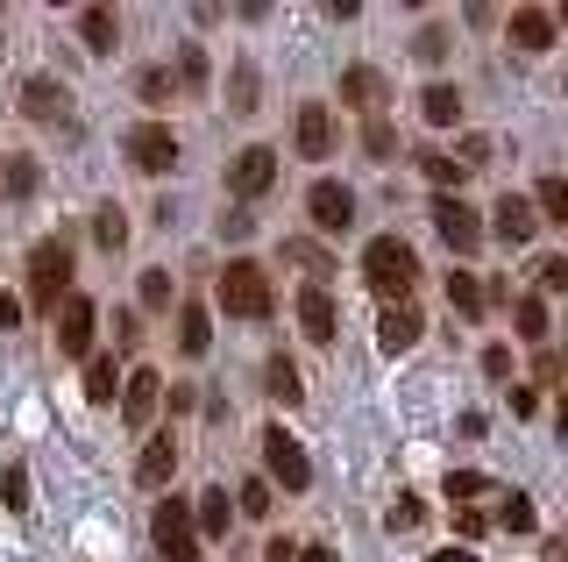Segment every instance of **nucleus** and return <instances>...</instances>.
<instances>
[{"label": "nucleus", "instance_id": "1", "mask_svg": "<svg viewBox=\"0 0 568 562\" xmlns=\"http://www.w3.org/2000/svg\"><path fill=\"white\" fill-rule=\"evenodd\" d=\"M363 278H369V292L390 307V300H405V292L419 285V257H413V242L405 235H369V250H363Z\"/></svg>", "mask_w": 568, "mask_h": 562}, {"label": "nucleus", "instance_id": "2", "mask_svg": "<svg viewBox=\"0 0 568 562\" xmlns=\"http://www.w3.org/2000/svg\"><path fill=\"white\" fill-rule=\"evenodd\" d=\"M71 271H79V263H71V242L64 235L36 242V250H29V307L36 313H58L71 300Z\"/></svg>", "mask_w": 568, "mask_h": 562}, {"label": "nucleus", "instance_id": "3", "mask_svg": "<svg viewBox=\"0 0 568 562\" xmlns=\"http://www.w3.org/2000/svg\"><path fill=\"white\" fill-rule=\"evenodd\" d=\"M221 307L227 321H271V278H263V263H227L221 271Z\"/></svg>", "mask_w": 568, "mask_h": 562}, {"label": "nucleus", "instance_id": "4", "mask_svg": "<svg viewBox=\"0 0 568 562\" xmlns=\"http://www.w3.org/2000/svg\"><path fill=\"white\" fill-rule=\"evenodd\" d=\"M150 534H156V555H164V562H200V526H192V505L178 499V491L156 499Z\"/></svg>", "mask_w": 568, "mask_h": 562}, {"label": "nucleus", "instance_id": "5", "mask_svg": "<svg viewBox=\"0 0 568 562\" xmlns=\"http://www.w3.org/2000/svg\"><path fill=\"white\" fill-rule=\"evenodd\" d=\"M263 478H271V491H313V455L298 449V434L263 428Z\"/></svg>", "mask_w": 568, "mask_h": 562}, {"label": "nucleus", "instance_id": "6", "mask_svg": "<svg viewBox=\"0 0 568 562\" xmlns=\"http://www.w3.org/2000/svg\"><path fill=\"white\" fill-rule=\"evenodd\" d=\"M434 228H440V242H448L455 257H476V250H484V214H476L462 192H440V200H434Z\"/></svg>", "mask_w": 568, "mask_h": 562}, {"label": "nucleus", "instance_id": "7", "mask_svg": "<svg viewBox=\"0 0 568 562\" xmlns=\"http://www.w3.org/2000/svg\"><path fill=\"white\" fill-rule=\"evenodd\" d=\"M50 321H58V357H93V328H100V307L85 300V292H71V300L50 313Z\"/></svg>", "mask_w": 568, "mask_h": 562}, {"label": "nucleus", "instance_id": "8", "mask_svg": "<svg viewBox=\"0 0 568 562\" xmlns=\"http://www.w3.org/2000/svg\"><path fill=\"white\" fill-rule=\"evenodd\" d=\"M271 185H277V150L271 143H248L235 164H227V192H235V200H263Z\"/></svg>", "mask_w": 568, "mask_h": 562}, {"label": "nucleus", "instance_id": "9", "mask_svg": "<svg viewBox=\"0 0 568 562\" xmlns=\"http://www.w3.org/2000/svg\"><path fill=\"white\" fill-rule=\"evenodd\" d=\"M129 164H135V171H150V179L178 164V136H171V121H135V129H129Z\"/></svg>", "mask_w": 568, "mask_h": 562}, {"label": "nucleus", "instance_id": "10", "mask_svg": "<svg viewBox=\"0 0 568 562\" xmlns=\"http://www.w3.org/2000/svg\"><path fill=\"white\" fill-rule=\"evenodd\" d=\"M306 214H313L320 235H348V228H355V192H348L342 179H320V185L306 192Z\"/></svg>", "mask_w": 568, "mask_h": 562}, {"label": "nucleus", "instance_id": "11", "mask_svg": "<svg viewBox=\"0 0 568 562\" xmlns=\"http://www.w3.org/2000/svg\"><path fill=\"white\" fill-rule=\"evenodd\" d=\"M156 407H164V378L156 371H121V420H129L135 434H150Z\"/></svg>", "mask_w": 568, "mask_h": 562}, {"label": "nucleus", "instance_id": "12", "mask_svg": "<svg viewBox=\"0 0 568 562\" xmlns=\"http://www.w3.org/2000/svg\"><path fill=\"white\" fill-rule=\"evenodd\" d=\"M419 335H426V313H419L413 300H390V307L377 313V349H384V357H405V349H419Z\"/></svg>", "mask_w": 568, "mask_h": 562}, {"label": "nucleus", "instance_id": "13", "mask_svg": "<svg viewBox=\"0 0 568 562\" xmlns=\"http://www.w3.org/2000/svg\"><path fill=\"white\" fill-rule=\"evenodd\" d=\"M384 93H390V86H384V72H377V64H348V72H342V108H355V114H384Z\"/></svg>", "mask_w": 568, "mask_h": 562}, {"label": "nucleus", "instance_id": "14", "mask_svg": "<svg viewBox=\"0 0 568 562\" xmlns=\"http://www.w3.org/2000/svg\"><path fill=\"white\" fill-rule=\"evenodd\" d=\"M298 157H306V164H327L334 157V114L320 108V100H306V108H298Z\"/></svg>", "mask_w": 568, "mask_h": 562}, {"label": "nucleus", "instance_id": "15", "mask_svg": "<svg viewBox=\"0 0 568 562\" xmlns=\"http://www.w3.org/2000/svg\"><path fill=\"white\" fill-rule=\"evenodd\" d=\"M505 37H511V50H555V14L547 8H511Z\"/></svg>", "mask_w": 568, "mask_h": 562}, {"label": "nucleus", "instance_id": "16", "mask_svg": "<svg viewBox=\"0 0 568 562\" xmlns=\"http://www.w3.org/2000/svg\"><path fill=\"white\" fill-rule=\"evenodd\" d=\"M490 228H497V242H505V250H526L540 221H532V207L519 200V192H505V200H497V214H490Z\"/></svg>", "mask_w": 568, "mask_h": 562}, {"label": "nucleus", "instance_id": "17", "mask_svg": "<svg viewBox=\"0 0 568 562\" xmlns=\"http://www.w3.org/2000/svg\"><path fill=\"white\" fill-rule=\"evenodd\" d=\"M298 328H306L313 342H334V328H342V313H334L327 285H306V292H298Z\"/></svg>", "mask_w": 568, "mask_h": 562}, {"label": "nucleus", "instance_id": "18", "mask_svg": "<svg viewBox=\"0 0 568 562\" xmlns=\"http://www.w3.org/2000/svg\"><path fill=\"white\" fill-rule=\"evenodd\" d=\"M79 43L93 50V58H114V43H121V14H114V8H79Z\"/></svg>", "mask_w": 568, "mask_h": 562}, {"label": "nucleus", "instance_id": "19", "mask_svg": "<svg viewBox=\"0 0 568 562\" xmlns=\"http://www.w3.org/2000/svg\"><path fill=\"white\" fill-rule=\"evenodd\" d=\"M171 470H178V442L171 434H150V442H142V455H135V484H171Z\"/></svg>", "mask_w": 568, "mask_h": 562}, {"label": "nucleus", "instance_id": "20", "mask_svg": "<svg viewBox=\"0 0 568 562\" xmlns=\"http://www.w3.org/2000/svg\"><path fill=\"white\" fill-rule=\"evenodd\" d=\"M206 349H213V313L206 307H178V357L200 363Z\"/></svg>", "mask_w": 568, "mask_h": 562}, {"label": "nucleus", "instance_id": "21", "mask_svg": "<svg viewBox=\"0 0 568 562\" xmlns=\"http://www.w3.org/2000/svg\"><path fill=\"white\" fill-rule=\"evenodd\" d=\"M192 526H200V541H221L227 526H235V499H227L221 484L200 491V505H192Z\"/></svg>", "mask_w": 568, "mask_h": 562}, {"label": "nucleus", "instance_id": "22", "mask_svg": "<svg viewBox=\"0 0 568 562\" xmlns=\"http://www.w3.org/2000/svg\"><path fill=\"white\" fill-rule=\"evenodd\" d=\"M71 108V100H64V79H43V72H36L29 86H22V114L29 121H58Z\"/></svg>", "mask_w": 568, "mask_h": 562}, {"label": "nucleus", "instance_id": "23", "mask_svg": "<svg viewBox=\"0 0 568 562\" xmlns=\"http://www.w3.org/2000/svg\"><path fill=\"white\" fill-rule=\"evenodd\" d=\"M263 392H271L277 407H298V399H306V378H298V363H292V357H271V363H263Z\"/></svg>", "mask_w": 568, "mask_h": 562}, {"label": "nucleus", "instance_id": "24", "mask_svg": "<svg viewBox=\"0 0 568 562\" xmlns=\"http://www.w3.org/2000/svg\"><path fill=\"white\" fill-rule=\"evenodd\" d=\"M419 114L434 121V129H455V121H462V93H455L448 79H434V86L419 93Z\"/></svg>", "mask_w": 568, "mask_h": 562}, {"label": "nucleus", "instance_id": "25", "mask_svg": "<svg viewBox=\"0 0 568 562\" xmlns=\"http://www.w3.org/2000/svg\"><path fill=\"white\" fill-rule=\"evenodd\" d=\"M36 185H43V171H36V157H29V150H14L8 164H0V192H8V200H29Z\"/></svg>", "mask_w": 568, "mask_h": 562}, {"label": "nucleus", "instance_id": "26", "mask_svg": "<svg viewBox=\"0 0 568 562\" xmlns=\"http://www.w3.org/2000/svg\"><path fill=\"white\" fill-rule=\"evenodd\" d=\"M511 328H519V342H532V349L547 342V328H555V321H547V300H540V292H526V300L511 307Z\"/></svg>", "mask_w": 568, "mask_h": 562}, {"label": "nucleus", "instance_id": "27", "mask_svg": "<svg viewBox=\"0 0 568 562\" xmlns=\"http://www.w3.org/2000/svg\"><path fill=\"white\" fill-rule=\"evenodd\" d=\"M114 392H121V363H114V357H85V399H93V407H106Z\"/></svg>", "mask_w": 568, "mask_h": 562}, {"label": "nucleus", "instance_id": "28", "mask_svg": "<svg viewBox=\"0 0 568 562\" xmlns=\"http://www.w3.org/2000/svg\"><path fill=\"white\" fill-rule=\"evenodd\" d=\"M526 207H532V221H568V179H540Z\"/></svg>", "mask_w": 568, "mask_h": 562}, {"label": "nucleus", "instance_id": "29", "mask_svg": "<svg viewBox=\"0 0 568 562\" xmlns=\"http://www.w3.org/2000/svg\"><path fill=\"white\" fill-rule=\"evenodd\" d=\"M93 242H100L106 257L129 250V214H121V207H100V214H93Z\"/></svg>", "mask_w": 568, "mask_h": 562}, {"label": "nucleus", "instance_id": "30", "mask_svg": "<svg viewBox=\"0 0 568 562\" xmlns=\"http://www.w3.org/2000/svg\"><path fill=\"white\" fill-rule=\"evenodd\" d=\"M135 300H142V307H150V313H164V307L178 300V285H171V271H164V263H150V271H142V285H135Z\"/></svg>", "mask_w": 568, "mask_h": 562}, {"label": "nucleus", "instance_id": "31", "mask_svg": "<svg viewBox=\"0 0 568 562\" xmlns=\"http://www.w3.org/2000/svg\"><path fill=\"white\" fill-rule=\"evenodd\" d=\"M271 499H277L271 478H242L235 484V513H248V520H271Z\"/></svg>", "mask_w": 568, "mask_h": 562}, {"label": "nucleus", "instance_id": "32", "mask_svg": "<svg viewBox=\"0 0 568 562\" xmlns=\"http://www.w3.org/2000/svg\"><path fill=\"white\" fill-rule=\"evenodd\" d=\"M419 171H426V185H434V192H462V179H469V171H462L455 157H440V150H426Z\"/></svg>", "mask_w": 568, "mask_h": 562}, {"label": "nucleus", "instance_id": "33", "mask_svg": "<svg viewBox=\"0 0 568 562\" xmlns=\"http://www.w3.org/2000/svg\"><path fill=\"white\" fill-rule=\"evenodd\" d=\"M448 307L462 313V321H476V313H484V285H476L469 271H448Z\"/></svg>", "mask_w": 568, "mask_h": 562}, {"label": "nucleus", "instance_id": "34", "mask_svg": "<svg viewBox=\"0 0 568 562\" xmlns=\"http://www.w3.org/2000/svg\"><path fill=\"white\" fill-rule=\"evenodd\" d=\"M440 491H448V505H476V499H484V491H497V484L484 478V470H448V484H440Z\"/></svg>", "mask_w": 568, "mask_h": 562}, {"label": "nucleus", "instance_id": "35", "mask_svg": "<svg viewBox=\"0 0 568 562\" xmlns=\"http://www.w3.org/2000/svg\"><path fill=\"white\" fill-rule=\"evenodd\" d=\"M363 157H377V164H384V157H398V129H390L384 114L363 121Z\"/></svg>", "mask_w": 568, "mask_h": 562}, {"label": "nucleus", "instance_id": "36", "mask_svg": "<svg viewBox=\"0 0 568 562\" xmlns=\"http://www.w3.org/2000/svg\"><path fill=\"white\" fill-rule=\"evenodd\" d=\"M171 86H185V93H206V50H200V43L178 50V79H171Z\"/></svg>", "mask_w": 568, "mask_h": 562}, {"label": "nucleus", "instance_id": "37", "mask_svg": "<svg viewBox=\"0 0 568 562\" xmlns=\"http://www.w3.org/2000/svg\"><path fill=\"white\" fill-rule=\"evenodd\" d=\"M171 93H178V86H171V72H164V64H150V72H135V100H142V108H164Z\"/></svg>", "mask_w": 568, "mask_h": 562}, {"label": "nucleus", "instance_id": "38", "mask_svg": "<svg viewBox=\"0 0 568 562\" xmlns=\"http://www.w3.org/2000/svg\"><path fill=\"white\" fill-rule=\"evenodd\" d=\"M256 64H235V79H227V108H235V114H256Z\"/></svg>", "mask_w": 568, "mask_h": 562}, {"label": "nucleus", "instance_id": "39", "mask_svg": "<svg viewBox=\"0 0 568 562\" xmlns=\"http://www.w3.org/2000/svg\"><path fill=\"white\" fill-rule=\"evenodd\" d=\"M0 505H8V513H29V470L22 463L0 470Z\"/></svg>", "mask_w": 568, "mask_h": 562}, {"label": "nucleus", "instance_id": "40", "mask_svg": "<svg viewBox=\"0 0 568 562\" xmlns=\"http://www.w3.org/2000/svg\"><path fill=\"white\" fill-rule=\"evenodd\" d=\"M284 257H292V263H306V271H313V285H320V278L334 271V263H327V250H320V242H284Z\"/></svg>", "mask_w": 568, "mask_h": 562}, {"label": "nucleus", "instance_id": "41", "mask_svg": "<svg viewBox=\"0 0 568 562\" xmlns=\"http://www.w3.org/2000/svg\"><path fill=\"white\" fill-rule=\"evenodd\" d=\"M497 526H505V534H526V526H532V499H526V491H511V499H505Z\"/></svg>", "mask_w": 568, "mask_h": 562}, {"label": "nucleus", "instance_id": "42", "mask_svg": "<svg viewBox=\"0 0 568 562\" xmlns=\"http://www.w3.org/2000/svg\"><path fill=\"white\" fill-rule=\"evenodd\" d=\"M419 520H426V505H419V499H398V505L384 513V526H390V534H413Z\"/></svg>", "mask_w": 568, "mask_h": 562}, {"label": "nucleus", "instance_id": "43", "mask_svg": "<svg viewBox=\"0 0 568 562\" xmlns=\"http://www.w3.org/2000/svg\"><path fill=\"white\" fill-rule=\"evenodd\" d=\"M413 58H419V64H440V58H448V29H419Z\"/></svg>", "mask_w": 568, "mask_h": 562}, {"label": "nucleus", "instance_id": "44", "mask_svg": "<svg viewBox=\"0 0 568 562\" xmlns=\"http://www.w3.org/2000/svg\"><path fill=\"white\" fill-rule=\"evenodd\" d=\"M490 157H497L490 136H462V157H455V164H462V171H476V164H490Z\"/></svg>", "mask_w": 568, "mask_h": 562}, {"label": "nucleus", "instance_id": "45", "mask_svg": "<svg viewBox=\"0 0 568 562\" xmlns=\"http://www.w3.org/2000/svg\"><path fill=\"white\" fill-rule=\"evenodd\" d=\"M256 235V214L248 207H235V214H221V242H248Z\"/></svg>", "mask_w": 568, "mask_h": 562}, {"label": "nucleus", "instance_id": "46", "mask_svg": "<svg viewBox=\"0 0 568 562\" xmlns=\"http://www.w3.org/2000/svg\"><path fill=\"white\" fill-rule=\"evenodd\" d=\"M547 292H568V257H540V300Z\"/></svg>", "mask_w": 568, "mask_h": 562}, {"label": "nucleus", "instance_id": "47", "mask_svg": "<svg viewBox=\"0 0 568 562\" xmlns=\"http://www.w3.org/2000/svg\"><path fill=\"white\" fill-rule=\"evenodd\" d=\"M455 526H462V541H476V534H490V513L484 505H455Z\"/></svg>", "mask_w": 568, "mask_h": 562}, {"label": "nucleus", "instance_id": "48", "mask_svg": "<svg viewBox=\"0 0 568 562\" xmlns=\"http://www.w3.org/2000/svg\"><path fill=\"white\" fill-rule=\"evenodd\" d=\"M484 371H490L497 384H511V378H519V371H511V349H505V342H490V349H484Z\"/></svg>", "mask_w": 568, "mask_h": 562}, {"label": "nucleus", "instance_id": "49", "mask_svg": "<svg viewBox=\"0 0 568 562\" xmlns=\"http://www.w3.org/2000/svg\"><path fill=\"white\" fill-rule=\"evenodd\" d=\"M0 328H22V300H14L8 285H0Z\"/></svg>", "mask_w": 568, "mask_h": 562}, {"label": "nucleus", "instance_id": "50", "mask_svg": "<svg viewBox=\"0 0 568 562\" xmlns=\"http://www.w3.org/2000/svg\"><path fill=\"white\" fill-rule=\"evenodd\" d=\"M292 562H334V549H320V541H298Z\"/></svg>", "mask_w": 568, "mask_h": 562}, {"label": "nucleus", "instance_id": "51", "mask_svg": "<svg viewBox=\"0 0 568 562\" xmlns=\"http://www.w3.org/2000/svg\"><path fill=\"white\" fill-rule=\"evenodd\" d=\"M292 549H298V541H284V534H277L271 549H263V562H292Z\"/></svg>", "mask_w": 568, "mask_h": 562}, {"label": "nucleus", "instance_id": "52", "mask_svg": "<svg viewBox=\"0 0 568 562\" xmlns=\"http://www.w3.org/2000/svg\"><path fill=\"white\" fill-rule=\"evenodd\" d=\"M434 562H476V549H440Z\"/></svg>", "mask_w": 568, "mask_h": 562}, {"label": "nucleus", "instance_id": "53", "mask_svg": "<svg viewBox=\"0 0 568 562\" xmlns=\"http://www.w3.org/2000/svg\"><path fill=\"white\" fill-rule=\"evenodd\" d=\"M0 43H8V29H0Z\"/></svg>", "mask_w": 568, "mask_h": 562}]
</instances>
